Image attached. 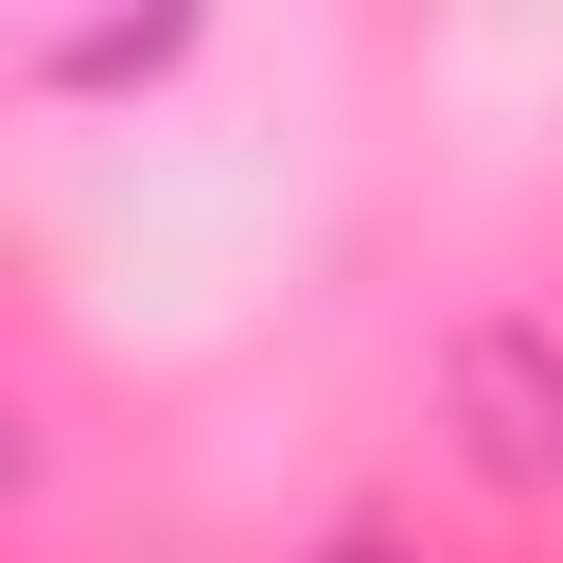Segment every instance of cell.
I'll list each match as a JSON object with an SVG mask.
<instances>
[{"label":"cell","instance_id":"cell-1","mask_svg":"<svg viewBox=\"0 0 563 563\" xmlns=\"http://www.w3.org/2000/svg\"><path fill=\"white\" fill-rule=\"evenodd\" d=\"M334 563H387V545H334Z\"/></svg>","mask_w":563,"mask_h":563}]
</instances>
